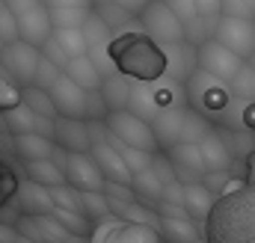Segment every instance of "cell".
Wrapping results in <instances>:
<instances>
[{"label":"cell","mask_w":255,"mask_h":243,"mask_svg":"<svg viewBox=\"0 0 255 243\" xmlns=\"http://www.w3.org/2000/svg\"><path fill=\"white\" fill-rule=\"evenodd\" d=\"M160 232L169 243H199V229L193 217H160Z\"/></svg>","instance_id":"25"},{"label":"cell","mask_w":255,"mask_h":243,"mask_svg":"<svg viewBox=\"0 0 255 243\" xmlns=\"http://www.w3.org/2000/svg\"><path fill=\"white\" fill-rule=\"evenodd\" d=\"M98 3H104V0H98ZM113 3H119L122 9H128L130 15H136V18H139V12H142L151 0H113Z\"/></svg>","instance_id":"39"},{"label":"cell","mask_w":255,"mask_h":243,"mask_svg":"<svg viewBox=\"0 0 255 243\" xmlns=\"http://www.w3.org/2000/svg\"><path fill=\"white\" fill-rule=\"evenodd\" d=\"M104 127L110 130V136H113L116 142H122L128 148H139V151H148V154H154V151L160 148L151 122L139 119V116L130 113V110H113V113H107Z\"/></svg>","instance_id":"5"},{"label":"cell","mask_w":255,"mask_h":243,"mask_svg":"<svg viewBox=\"0 0 255 243\" xmlns=\"http://www.w3.org/2000/svg\"><path fill=\"white\" fill-rule=\"evenodd\" d=\"M45 3H48L54 30L83 27V21L92 15V6H95V0H45Z\"/></svg>","instance_id":"16"},{"label":"cell","mask_w":255,"mask_h":243,"mask_svg":"<svg viewBox=\"0 0 255 243\" xmlns=\"http://www.w3.org/2000/svg\"><path fill=\"white\" fill-rule=\"evenodd\" d=\"M214 39L220 45H226L232 54H238L241 60L255 57V21H250V18L220 15V21L214 27Z\"/></svg>","instance_id":"10"},{"label":"cell","mask_w":255,"mask_h":243,"mask_svg":"<svg viewBox=\"0 0 255 243\" xmlns=\"http://www.w3.org/2000/svg\"><path fill=\"white\" fill-rule=\"evenodd\" d=\"M95 12L101 15V21L110 27V30H119V27H125L130 24L136 15H130L128 9H122L119 3H113V0H104V3H95Z\"/></svg>","instance_id":"31"},{"label":"cell","mask_w":255,"mask_h":243,"mask_svg":"<svg viewBox=\"0 0 255 243\" xmlns=\"http://www.w3.org/2000/svg\"><path fill=\"white\" fill-rule=\"evenodd\" d=\"M60 74H63V68H60L57 62H51L48 57H42V62H39V71H36V83H33V86L51 89V86L60 80Z\"/></svg>","instance_id":"34"},{"label":"cell","mask_w":255,"mask_h":243,"mask_svg":"<svg viewBox=\"0 0 255 243\" xmlns=\"http://www.w3.org/2000/svg\"><path fill=\"white\" fill-rule=\"evenodd\" d=\"M196 9H199L202 18L205 15H217V12H223V0H196Z\"/></svg>","instance_id":"38"},{"label":"cell","mask_w":255,"mask_h":243,"mask_svg":"<svg viewBox=\"0 0 255 243\" xmlns=\"http://www.w3.org/2000/svg\"><path fill=\"white\" fill-rule=\"evenodd\" d=\"M151 127L157 133V142L166 145V148H175L181 142H202L211 133V124L199 113H193L190 107H184V104L163 110L157 119L151 122Z\"/></svg>","instance_id":"3"},{"label":"cell","mask_w":255,"mask_h":243,"mask_svg":"<svg viewBox=\"0 0 255 243\" xmlns=\"http://www.w3.org/2000/svg\"><path fill=\"white\" fill-rule=\"evenodd\" d=\"M110 199L101 193V190H86V193H80V214L89 220V223H95V220H110Z\"/></svg>","instance_id":"30"},{"label":"cell","mask_w":255,"mask_h":243,"mask_svg":"<svg viewBox=\"0 0 255 243\" xmlns=\"http://www.w3.org/2000/svg\"><path fill=\"white\" fill-rule=\"evenodd\" d=\"M235 95H241L244 101H253L255 104V65H244V71L229 83Z\"/></svg>","instance_id":"33"},{"label":"cell","mask_w":255,"mask_h":243,"mask_svg":"<svg viewBox=\"0 0 255 243\" xmlns=\"http://www.w3.org/2000/svg\"><path fill=\"white\" fill-rule=\"evenodd\" d=\"M95 243H160V238H157V229H151V226H139V223L110 217L98 229Z\"/></svg>","instance_id":"11"},{"label":"cell","mask_w":255,"mask_h":243,"mask_svg":"<svg viewBox=\"0 0 255 243\" xmlns=\"http://www.w3.org/2000/svg\"><path fill=\"white\" fill-rule=\"evenodd\" d=\"M196 54H199V68L208 71L211 77L223 80V83H232V80L244 71V65H247V60H241L238 54H232V51H229L226 45H220L214 36L205 39V42H199Z\"/></svg>","instance_id":"8"},{"label":"cell","mask_w":255,"mask_h":243,"mask_svg":"<svg viewBox=\"0 0 255 243\" xmlns=\"http://www.w3.org/2000/svg\"><path fill=\"white\" fill-rule=\"evenodd\" d=\"M54 142L63 151H92V127L83 119H65L57 116L54 119Z\"/></svg>","instance_id":"13"},{"label":"cell","mask_w":255,"mask_h":243,"mask_svg":"<svg viewBox=\"0 0 255 243\" xmlns=\"http://www.w3.org/2000/svg\"><path fill=\"white\" fill-rule=\"evenodd\" d=\"M0 3H3V0H0Z\"/></svg>","instance_id":"41"},{"label":"cell","mask_w":255,"mask_h":243,"mask_svg":"<svg viewBox=\"0 0 255 243\" xmlns=\"http://www.w3.org/2000/svg\"><path fill=\"white\" fill-rule=\"evenodd\" d=\"M166 157H169V163L175 169V178L181 184H202V178L208 175L202 151H199V142H181V145L169 148Z\"/></svg>","instance_id":"12"},{"label":"cell","mask_w":255,"mask_h":243,"mask_svg":"<svg viewBox=\"0 0 255 243\" xmlns=\"http://www.w3.org/2000/svg\"><path fill=\"white\" fill-rule=\"evenodd\" d=\"M184 208L196 223H208L217 208V196L205 184H184Z\"/></svg>","instance_id":"20"},{"label":"cell","mask_w":255,"mask_h":243,"mask_svg":"<svg viewBox=\"0 0 255 243\" xmlns=\"http://www.w3.org/2000/svg\"><path fill=\"white\" fill-rule=\"evenodd\" d=\"M42 62V48L30 45V42H12L3 48L0 54V65L6 68V74L18 83V86H33L36 83V71Z\"/></svg>","instance_id":"9"},{"label":"cell","mask_w":255,"mask_h":243,"mask_svg":"<svg viewBox=\"0 0 255 243\" xmlns=\"http://www.w3.org/2000/svg\"><path fill=\"white\" fill-rule=\"evenodd\" d=\"M3 48H6V42H3V36H0V54H3Z\"/></svg>","instance_id":"40"},{"label":"cell","mask_w":255,"mask_h":243,"mask_svg":"<svg viewBox=\"0 0 255 243\" xmlns=\"http://www.w3.org/2000/svg\"><path fill=\"white\" fill-rule=\"evenodd\" d=\"M54 42L63 48V54L68 60L74 57H86L89 54V45H86V36L80 27H63V30H54Z\"/></svg>","instance_id":"29"},{"label":"cell","mask_w":255,"mask_h":243,"mask_svg":"<svg viewBox=\"0 0 255 243\" xmlns=\"http://www.w3.org/2000/svg\"><path fill=\"white\" fill-rule=\"evenodd\" d=\"M0 36H3L6 45L18 42V21H15V15H12V9L6 6V0L0 3Z\"/></svg>","instance_id":"36"},{"label":"cell","mask_w":255,"mask_h":243,"mask_svg":"<svg viewBox=\"0 0 255 243\" xmlns=\"http://www.w3.org/2000/svg\"><path fill=\"white\" fill-rule=\"evenodd\" d=\"M163 54H166V74H172L175 80H184V77L190 80L193 68L199 65V54L193 45H187V42L169 45V48H163Z\"/></svg>","instance_id":"21"},{"label":"cell","mask_w":255,"mask_h":243,"mask_svg":"<svg viewBox=\"0 0 255 243\" xmlns=\"http://www.w3.org/2000/svg\"><path fill=\"white\" fill-rule=\"evenodd\" d=\"M169 6H172V12L184 21V27H196L199 21H202V15H199V9H196V0H166Z\"/></svg>","instance_id":"35"},{"label":"cell","mask_w":255,"mask_h":243,"mask_svg":"<svg viewBox=\"0 0 255 243\" xmlns=\"http://www.w3.org/2000/svg\"><path fill=\"white\" fill-rule=\"evenodd\" d=\"M130 80H128L122 71H113V74H107L104 77V83H101V98H104V104H107V110L113 113V110H128V104H130Z\"/></svg>","instance_id":"23"},{"label":"cell","mask_w":255,"mask_h":243,"mask_svg":"<svg viewBox=\"0 0 255 243\" xmlns=\"http://www.w3.org/2000/svg\"><path fill=\"white\" fill-rule=\"evenodd\" d=\"M15 151H18L27 163H33V160H48V157H54L57 142H54L51 136H45V133H18V136H15Z\"/></svg>","instance_id":"24"},{"label":"cell","mask_w":255,"mask_h":243,"mask_svg":"<svg viewBox=\"0 0 255 243\" xmlns=\"http://www.w3.org/2000/svg\"><path fill=\"white\" fill-rule=\"evenodd\" d=\"M21 104H27V107H30L36 116H42V119H57V116H60L57 107H54L51 92L42 89V86H24V89H21Z\"/></svg>","instance_id":"28"},{"label":"cell","mask_w":255,"mask_h":243,"mask_svg":"<svg viewBox=\"0 0 255 243\" xmlns=\"http://www.w3.org/2000/svg\"><path fill=\"white\" fill-rule=\"evenodd\" d=\"M92 157H95V163L101 166V172H104L107 181H116V184H130L133 181V175H130V169H128L125 157H122V151H119V145H116L113 139H95Z\"/></svg>","instance_id":"14"},{"label":"cell","mask_w":255,"mask_h":243,"mask_svg":"<svg viewBox=\"0 0 255 243\" xmlns=\"http://www.w3.org/2000/svg\"><path fill=\"white\" fill-rule=\"evenodd\" d=\"M63 74H68L77 86H83L86 92H98L101 83H104V71L98 68V62L92 60L89 54L86 57H74L68 60V65L63 68Z\"/></svg>","instance_id":"19"},{"label":"cell","mask_w":255,"mask_h":243,"mask_svg":"<svg viewBox=\"0 0 255 243\" xmlns=\"http://www.w3.org/2000/svg\"><path fill=\"white\" fill-rule=\"evenodd\" d=\"M80 30H83V36H86L89 54H98V51H104V54H107V51H110V42H113L110 36H113V30L101 21V15H98L95 9H92V15L83 21V27H80Z\"/></svg>","instance_id":"26"},{"label":"cell","mask_w":255,"mask_h":243,"mask_svg":"<svg viewBox=\"0 0 255 243\" xmlns=\"http://www.w3.org/2000/svg\"><path fill=\"white\" fill-rule=\"evenodd\" d=\"M133 196H136V202H142V205H151V208H160V202H163V190H166V181L148 166V169H142V172H136L133 175Z\"/></svg>","instance_id":"22"},{"label":"cell","mask_w":255,"mask_h":243,"mask_svg":"<svg viewBox=\"0 0 255 243\" xmlns=\"http://www.w3.org/2000/svg\"><path fill=\"white\" fill-rule=\"evenodd\" d=\"M27 175H30V181L42 184V187H48V190H54V187H63L65 181V172L63 166L54 160V157H48V160H33V163H27Z\"/></svg>","instance_id":"27"},{"label":"cell","mask_w":255,"mask_h":243,"mask_svg":"<svg viewBox=\"0 0 255 243\" xmlns=\"http://www.w3.org/2000/svg\"><path fill=\"white\" fill-rule=\"evenodd\" d=\"M190 98L196 104L208 107V110H223L229 104V92H226V83L211 77L208 71H196L190 77Z\"/></svg>","instance_id":"15"},{"label":"cell","mask_w":255,"mask_h":243,"mask_svg":"<svg viewBox=\"0 0 255 243\" xmlns=\"http://www.w3.org/2000/svg\"><path fill=\"white\" fill-rule=\"evenodd\" d=\"M110 60L116 68L139 83H154L166 74V54L157 42H151L142 30L139 33H122L110 42Z\"/></svg>","instance_id":"2"},{"label":"cell","mask_w":255,"mask_h":243,"mask_svg":"<svg viewBox=\"0 0 255 243\" xmlns=\"http://www.w3.org/2000/svg\"><path fill=\"white\" fill-rule=\"evenodd\" d=\"M205 238H211V243H255V148L250 178L223 190L211 220L205 223Z\"/></svg>","instance_id":"1"},{"label":"cell","mask_w":255,"mask_h":243,"mask_svg":"<svg viewBox=\"0 0 255 243\" xmlns=\"http://www.w3.org/2000/svg\"><path fill=\"white\" fill-rule=\"evenodd\" d=\"M6 6L12 9V15L18 21V39L21 42L42 48L54 36V21L48 12V3H42V0H6Z\"/></svg>","instance_id":"6"},{"label":"cell","mask_w":255,"mask_h":243,"mask_svg":"<svg viewBox=\"0 0 255 243\" xmlns=\"http://www.w3.org/2000/svg\"><path fill=\"white\" fill-rule=\"evenodd\" d=\"M54 160L63 166L65 181L71 184L74 190H80V193H86V190H104L107 178H104L101 166L95 163L92 151H63V148H57Z\"/></svg>","instance_id":"7"},{"label":"cell","mask_w":255,"mask_h":243,"mask_svg":"<svg viewBox=\"0 0 255 243\" xmlns=\"http://www.w3.org/2000/svg\"><path fill=\"white\" fill-rule=\"evenodd\" d=\"M15 199H18V205H21V211H24L27 217H48V214H54L51 190L42 187V184H36V181L21 184Z\"/></svg>","instance_id":"17"},{"label":"cell","mask_w":255,"mask_h":243,"mask_svg":"<svg viewBox=\"0 0 255 243\" xmlns=\"http://www.w3.org/2000/svg\"><path fill=\"white\" fill-rule=\"evenodd\" d=\"M199 151H202V160H205V169L208 172H229L232 166V145L220 136V133H208L202 142H199Z\"/></svg>","instance_id":"18"},{"label":"cell","mask_w":255,"mask_h":243,"mask_svg":"<svg viewBox=\"0 0 255 243\" xmlns=\"http://www.w3.org/2000/svg\"><path fill=\"white\" fill-rule=\"evenodd\" d=\"M139 27H142V33H145L151 42H157L160 48L187 42V27H184V21L172 12V6H169L166 0H151V3L139 12Z\"/></svg>","instance_id":"4"},{"label":"cell","mask_w":255,"mask_h":243,"mask_svg":"<svg viewBox=\"0 0 255 243\" xmlns=\"http://www.w3.org/2000/svg\"><path fill=\"white\" fill-rule=\"evenodd\" d=\"M54 217L60 220V226H63V229H68V232H71V235H77V238H83V235L89 232V226H92L80 211H60V208H54Z\"/></svg>","instance_id":"32"},{"label":"cell","mask_w":255,"mask_h":243,"mask_svg":"<svg viewBox=\"0 0 255 243\" xmlns=\"http://www.w3.org/2000/svg\"><path fill=\"white\" fill-rule=\"evenodd\" d=\"M21 104V86L15 80H3L0 77V110H12Z\"/></svg>","instance_id":"37"}]
</instances>
